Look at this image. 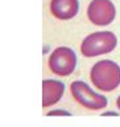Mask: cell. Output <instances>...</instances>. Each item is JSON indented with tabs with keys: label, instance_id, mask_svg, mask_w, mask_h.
I'll use <instances>...</instances> for the list:
<instances>
[{
	"label": "cell",
	"instance_id": "3",
	"mask_svg": "<svg viewBox=\"0 0 120 127\" xmlns=\"http://www.w3.org/2000/svg\"><path fill=\"white\" fill-rule=\"evenodd\" d=\"M70 93L73 98L82 107L91 111H99L106 109L108 101L104 95L98 94L83 81H74L70 85Z\"/></svg>",
	"mask_w": 120,
	"mask_h": 127
},
{
	"label": "cell",
	"instance_id": "1",
	"mask_svg": "<svg viewBox=\"0 0 120 127\" xmlns=\"http://www.w3.org/2000/svg\"><path fill=\"white\" fill-rule=\"evenodd\" d=\"M90 81L100 91H114L120 85V66L112 60H100L91 67Z\"/></svg>",
	"mask_w": 120,
	"mask_h": 127
},
{
	"label": "cell",
	"instance_id": "2",
	"mask_svg": "<svg viewBox=\"0 0 120 127\" xmlns=\"http://www.w3.org/2000/svg\"><path fill=\"white\" fill-rule=\"evenodd\" d=\"M118 46L116 34L110 31H99L90 33L81 44V53L83 57L93 58L102 54H108Z\"/></svg>",
	"mask_w": 120,
	"mask_h": 127
},
{
	"label": "cell",
	"instance_id": "6",
	"mask_svg": "<svg viewBox=\"0 0 120 127\" xmlns=\"http://www.w3.org/2000/svg\"><path fill=\"white\" fill-rule=\"evenodd\" d=\"M50 13L57 20H71L78 15V0H50Z\"/></svg>",
	"mask_w": 120,
	"mask_h": 127
},
{
	"label": "cell",
	"instance_id": "4",
	"mask_svg": "<svg viewBox=\"0 0 120 127\" xmlns=\"http://www.w3.org/2000/svg\"><path fill=\"white\" fill-rule=\"evenodd\" d=\"M48 65L53 74L58 77H69L77 66V54L69 46H58L50 53Z\"/></svg>",
	"mask_w": 120,
	"mask_h": 127
},
{
	"label": "cell",
	"instance_id": "9",
	"mask_svg": "<svg viewBox=\"0 0 120 127\" xmlns=\"http://www.w3.org/2000/svg\"><path fill=\"white\" fill-rule=\"evenodd\" d=\"M116 107H118V109L120 110V95H119V97H118V99H116Z\"/></svg>",
	"mask_w": 120,
	"mask_h": 127
},
{
	"label": "cell",
	"instance_id": "7",
	"mask_svg": "<svg viewBox=\"0 0 120 127\" xmlns=\"http://www.w3.org/2000/svg\"><path fill=\"white\" fill-rule=\"evenodd\" d=\"M65 93V85L57 79L42 81V107H50L61 101Z\"/></svg>",
	"mask_w": 120,
	"mask_h": 127
},
{
	"label": "cell",
	"instance_id": "5",
	"mask_svg": "<svg viewBox=\"0 0 120 127\" xmlns=\"http://www.w3.org/2000/svg\"><path fill=\"white\" fill-rule=\"evenodd\" d=\"M87 17L94 25H110L116 17L115 4L111 0H91L87 7Z\"/></svg>",
	"mask_w": 120,
	"mask_h": 127
},
{
	"label": "cell",
	"instance_id": "8",
	"mask_svg": "<svg viewBox=\"0 0 120 127\" xmlns=\"http://www.w3.org/2000/svg\"><path fill=\"white\" fill-rule=\"evenodd\" d=\"M48 117H54V115H66V117H69L70 113H67L65 110H51L49 113H46Z\"/></svg>",
	"mask_w": 120,
	"mask_h": 127
}]
</instances>
